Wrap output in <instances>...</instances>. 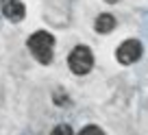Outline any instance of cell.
Wrapping results in <instances>:
<instances>
[{"instance_id": "cell-6", "label": "cell", "mask_w": 148, "mask_h": 135, "mask_svg": "<svg viewBox=\"0 0 148 135\" xmlns=\"http://www.w3.org/2000/svg\"><path fill=\"white\" fill-rule=\"evenodd\" d=\"M79 135H105V131H102L100 126H96V124H87V126L81 129Z\"/></svg>"}, {"instance_id": "cell-8", "label": "cell", "mask_w": 148, "mask_h": 135, "mask_svg": "<svg viewBox=\"0 0 148 135\" xmlns=\"http://www.w3.org/2000/svg\"><path fill=\"white\" fill-rule=\"evenodd\" d=\"M105 2H109V5H116V2H118V0H105Z\"/></svg>"}, {"instance_id": "cell-7", "label": "cell", "mask_w": 148, "mask_h": 135, "mask_svg": "<svg viewBox=\"0 0 148 135\" xmlns=\"http://www.w3.org/2000/svg\"><path fill=\"white\" fill-rule=\"evenodd\" d=\"M50 135H74V131H72V126H70V124H57L55 129H52Z\"/></svg>"}, {"instance_id": "cell-1", "label": "cell", "mask_w": 148, "mask_h": 135, "mask_svg": "<svg viewBox=\"0 0 148 135\" xmlns=\"http://www.w3.org/2000/svg\"><path fill=\"white\" fill-rule=\"evenodd\" d=\"M26 46L31 50V55L35 57V61H39L42 65H48L52 61V48H55V37L48 31H35L31 37L26 39Z\"/></svg>"}, {"instance_id": "cell-2", "label": "cell", "mask_w": 148, "mask_h": 135, "mask_svg": "<svg viewBox=\"0 0 148 135\" xmlns=\"http://www.w3.org/2000/svg\"><path fill=\"white\" fill-rule=\"evenodd\" d=\"M68 65H70V70H72L76 76L89 74V72H92V68H94L92 48H89V46H83V44H79L76 48H72V52H70V57H68Z\"/></svg>"}, {"instance_id": "cell-3", "label": "cell", "mask_w": 148, "mask_h": 135, "mask_svg": "<svg viewBox=\"0 0 148 135\" xmlns=\"http://www.w3.org/2000/svg\"><path fill=\"white\" fill-rule=\"evenodd\" d=\"M142 52H144V48H142V44H139L137 39H126V42H122L120 46H118L116 59L120 61L122 65H131L142 57Z\"/></svg>"}, {"instance_id": "cell-4", "label": "cell", "mask_w": 148, "mask_h": 135, "mask_svg": "<svg viewBox=\"0 0 148 135\" xmlns=\"http://www.w3.org/2000/svg\"><path fill=\"white\" fill-rule=\"evenodd\" d=\"M2 15L11 22H22L24 15H26V7L24 2L20 0H5V5H2Z\"/></svg>"}, {"instance_id": "cell-5", "label": "cell", "mask_w": 148, "mask_h": 135, "mask_svg": "<svg viewBox=\"0 0 148 135\" xmlns=\"http://www.w3.org/2000/svg\"><path fill=\"white\" fill-rule=\"evenodd\" d=\"M116 28V18L111 13H100L96 18V22H94V31L100 33V35H105V33H111Z\"/></svg>"}]
</instances>
